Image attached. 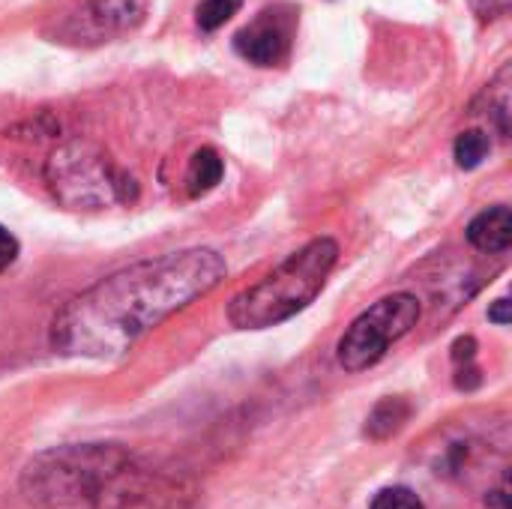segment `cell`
Masks as SVG:
<instances>
[{
    "label": "cell",
    "instance_id": "6da1fadb",
    "mask_svg": "<svg viewBox=\"0 0 512 509\" xmlns=\"http://www.w3.org/2000/svg\"><path fill=\"white\" fill-rule=\"evenodd\" d=\"M225 273V258L204 246L129 264L63 303L51 324V348L84 360L123 357L153 327L210 294Z\"/></svg>",
    "mask_w": 512,
    "mask_h": 509
},
{
    "label": "cell",
    "instance_id": "7a4b0ae2",
    "mask_svg": "<svg viewBox=\"0 0 512 509\" xmlns=\"http://www.w3.org/2000/svg\"><path fill=\"white\" fill-rule=\"evenodd\" d=\"M21 492L36 509H189L195 486L120 444H66L33 456Z\"/></svg>",
    "mask_w": 512,
    "mask_h": 509
},
{
    "label": "cell",
    "instance_id": "3957f363",
    "mask_svg": "<svg viewBox=\"0 0 512 509\" xmlns=\"http://www.w3.org/2000/svg\"><path fill=\"white\" fill-rule=\"evenodd\" d=\"M336 261L339 243L333 237L309 240L261 282L243 288L228 303V321L237 330H267L294 318L324 291Z\"/></svg>",
    "mask_w": 512,
    "mask_h": 509
},
{
    "label": "cell",
    "instance_id": "277c9868",
    "mask_svg": "<svg viewBox=\"0 0 512 509\" xmlns=\"http://www.w3.org/2000/svg\"><path fill=\"white\" fill-rule=\"evenodd\" d=\"M45 183L57 204L84 213L105 210L114 204H132L138 198L135 177L114 165L99 144L81 138L60 144L48 156Z\"/></svg>",
    "mask_w": 512,
    "mask_h": 509
},
{
    "label": "cell",
    "instance_id": "5b68a950",
    "mask_svg": "<svg viewBox=\"0 0 512 509\" xmlns=\"http://www.w3.org/2000/svg\"><path fill=\"white\" fill-rule=\"evenodd\" d=\"M423 315V306L414 294L396 291L390 297H381L372 303L363 315L354 318V324L339 339V366L345 372H366L375 363L384 360L387 348L408 336Z\"/></svg>",
    "mask_w": 512,
    "mask_h": 509
},
{
    "label": "cell",
    "instance_id": "8992f818",
    "mask_svg": "<svg viewBox=\"0 0 512 509\" xmlns=\"http://www.w3.org/2000/svg\"><path fill=\"white\" fill-rule=\"evenodd\" d=\"M234 48L255 66H276L291 51V27L276 12H261L234 36Z\"/></svg>",
    "mask_w": 512,
    "mask_h": 509
},
{
    "label": "cell",
    "instance_id": "52a82bcc",
    "mask_svg": "<svg viewBox=\"0 0 512 509\" xmlns=\"http://www.w3.org/2000/svg\"><path fill=\"white\" fill-rule=\"evenodd\" d=\"M153 0H87L90 24L105 36L132 33L150 15Z\"/></svg>",
    "mask_w": 512,
    "mask_h": 509
},
{
    "label": "cell",
    "instance_id": "ba28073f",
    "mask_svg": "<svg viewBox=\"0 0 512 509\" xmlns=\"http://www.w3.org/2000/svg\"><path fill=\"white\" fill-rule=\"evenodd\" d=\"M468 243L483 252V255H504L512 246V213L510 207L498 204L483 210L471 225H468Z\"/></svg>",
    "mask_w": 512,
    "mask_h": 509
},
{
    "label": "cell",
    "instance_id": "9c48e42d",
    "mask_svg": "<svg viewBox=\"0 0 512 509\" xmlns=\"http://www.w3.org/2000/svg\"><path fill=\"white\" fill-rule=\"evenodd\" d=\"M411 414H414V408H411L408 399H402V396L381 399L372 408L369 420H366V435L372 441H387V438H393V435H399L405 429V423L411 420Z\"/></svg>",
    "mask_w": 512,
    "mask_h": 509
},
{
    "label": "cell",
    "instance_id": "30bf717a",
    "mask_svg": "<svg viewBox=\"0 0 512 509\" xmlns=\"http://www.w3.org/2000/svg\"><path fill=\"white\" fill-rule=\"evenodd\" d=\"M222 174H225V162H222V156L213 147L195 150L192 159H189V168H186V189H189V195L201 198V195L213 192L219 186Z\"/></svg>",
    "mask_w": 512,
    "mask_h": 509
},
{
    "label": "cell",
    "instance_id": "8fae6325",
    "mask_svg": "<svg viewBox=\"0 0 512 509\" xmlns=\"http://www.w3.org/2000/svg\"><path fill=\"white\" fill-rule=\"evenodd\" d=\"M489 150H492V141H489V135H486L483 129H468V132H462V135L456 138V147H453L459 168H468V171L477 168V165H483V159L489 156Z\"/></svg>",
    "mask_w": 512,
    "mask_h": 509
},
{
    "label": "cell",
    "instance_id": "7c38bea8",
    "mask_svg": "<svg viewBox=\"0 0 512 509\" xmlns=\"http://www.w3.org/2000/svg\"><path fill=\"white\" fill-rule=\"evenodd\" d=\"M243 6V0H201L198 3V12H195V21L201 30H219L225 21H231L237 15V9Z\"/></svg>",
    "mask_w": 512,
    "mask_h": 509
},
{
    "label": "cell",
    "instance_id": "4fadbf2b",
    "mask_svg": "<svg viewBox=\"0 0 512 509\" xmlns=\"http://www.w3.org/2000/svg\"><path fill=\"white\" fill-rule=\"evenodd\" d=\"M369 509H426V504L405 486H390V489H381L375 498H372V507Z\"/></svg>",
    "mask_w": 512,
    "mask_h": 509
},
{
    "label": "cell",
    "instance_id": "5bb4252c",
    "mask_svg": "<svg viewBox=\"0 0 512 509\" xmlns=\"http://www.w3.org/2000/svg\"><path fill=\"white\" fill-rule=\"evenodd\" d=\"M15 258H18V240L0 225V273L9 270L15 264Z\"/></svg>",
    "mask_w": 512,
    "mask_h": 509
},
{
    "label": "cell",
    "instance_id": "9a60e30c",
    "mask_svg": "<svg viewBox=\"0 0 512 509\" xmlns=\"http://www.w3.org/2000/svg\"><path fill=\"white\" fill-rule=\"evenodd\" d=\"M474 357H477V339H474V336H462V339L453 342V360H456L459 366L474 363Z\"/></svg>",
    "mask_w": 512,
    "mask_h": 509
},
{
    "label": "cell",
    "instance_id": "2e32d148",
    "mask_svg": "<svg viewBox=\"0 0 512 509\" xmlns=\"http://www.w3.org/2000/svg\"><path fill=\"white\" fill-rule=\"evenodd\" d=\"M471 6L480 18H498L510 9V0H471Z\"/></svg>",
    "mask_w": 512,
    "mask_h": 509
},
{
    "label": "cell",
    "instance_id": "e0dca14e",
    "mask_svg": "<svg viewBox=\"0 0 512 509\" xmlns=\"http://www.w3.org/2000/svg\"><path fill=\"white\" fill-rule=\"evenodd\" d=\"M483 384V378H480V372L468 363L465 369H459V375H456V387L459 390H477Z\"/></svg>",
    "mask_w": 512,
    "mask_h": 509
},
{
    "label": "cell",
    "instance_id": "ac0fdd59",
    "mask_svg": "<svg viewBox=\"0 0 512 509\" xmlns=\"http://www.w3.org/2000/svg\"><path fill=\"white\" fill-rule=\"evenodd\" d=\"M510 300L507 297H501V300H495V306L489 309V321H495V324H501V327H507L510 324Z\"/></svg>",
    "mask_w": 512,
    "mask_h": 509
}]
</instances>
